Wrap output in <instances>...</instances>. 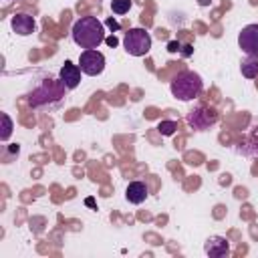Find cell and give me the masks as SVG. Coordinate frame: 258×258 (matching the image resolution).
<instances>
[{
  "instance_id": "cell-10",
  "label": "cell",
  "mask_w": 258,
  "mask_h": 258,
  "mask_svg": "<svg viewBox=\"0 0 258 258\" xmlns=\"http://www.w3.org/2000/svg\"><path fill=\"white\" fill-rule=\"evenodd\" d=\"M204 250L212 258H222V256H226L230 252V246H228V240L226 238H222V236H210L206 240V244H204Z\"/></svg>"
},
{
  "instance_id": "cell-4",
  "label": "cell",
  "mask_w": 258,
  "mask_h": 258,
  "mask_svg": "<svg viewBox=\"0 0 258 258\" xmlns=\"http://www.w3.org/2000/svg\"><path fill=\"white\" fill-rule=\"evenodd\" d=\"M67 87L62 85V83H56V81H50V79H46V81H42V85L30 95V105L32 107H42V105H46V101H50V97L54 99V101H58L60 97H62V91H64Z\"/></svg>"
},
{
  "instance_id": "cell-18",
  "label": "cell",
  "mask_w": 258,
  "mask_h": 258,
  "mask_svg": "<svg viewBox=\"0 0 258 258\" xmlns=\"http://www.w3.org/2000/svg\"><path fill=\"white\" fill-rule=\"evenodd\" d=\"M105 42H107L109 46H117V38H115V36H109V38H105Z\"/></svg>"
},
{
  "instance_id": "cell-12",
  "label": "cell",
  "mask_w": 258,
  "mask_h": 258,
  "mask_svg": "<svg viewBox=\"0 0 258 258\" xmlns=\"http://www.w3.org/2000/svg\"><path fill=\"white\" fill-rule=\"evenodd\" d=\"M242 75L246 79H256L258 77V58L256 56H248L242 62Z\"/></svg>"
},
{
  "instance_id": "cell-14",
  "label": "cell",
  "mask_w": 258,
  "mask_h": 258,
  "mask_svg": "<svg viewBox=\"0 0 258 258\" xmlns=\"http://www.w3.org/2000/svg\"><path fill=\"white\" fill-rule=\"evenodd\" d=\"M0 117H2V133H0V139L2 141H8V137L12 133V121H10V117L6 113H2Z\"/></svg>"
},
{
  "instance_id": "cell-1",
  "label": "cell",
  "mask_w": 258,
  "mask_h": 258,
  "mask_svg": "<svg viewBox=\"0 0 258 258\" xmlns=\"http://www.w3.org/2000/svg\"><path fill=\"white\" fill-rule=\"evenodd\" d=\"M71 36L81 48H99L105 42V26L97 16H83L73 24Z\"/></svg>"
},
{
  "instance_id": "cell-7",
  "label": "cell",
  "mask_w": 258,
  "mask_h": 258,
  "mask_svg": "<svg viewBox=\"0 0 258 258\" xmlns=\"http://www.w3.org/2000/svg\"><path fill=\"white\" fill-rule=\"evenodd\" d=\"M187 121H189V125L194 127V129H208L210 125H214L216 121H218V115L212 111V109H206V107H200V109H196V111H191V115L187 117Z\"/></svg>"
},
{
  "instance_id": "cell-11",
  "label": "cell",
  "mask_w": 258,
  "mask_h": 258,
  "mask_svg": "<svg viewBox=\"0 0 258 258\" xmlns=\"http://www.w3.org/2000/svg\"><path fill=\"white\" fill-rule=\"evenodd\" d=\"M125 198L131 204H143L147 200V185L143 181H131L125 189Z\"/></svg>"
},
{
  "instance_id": "cell-6",
  "label": "cell",
  "mask_w": 258,
  "mask_h": 258,
  "mask_svg": "<svg viewBox=\"0 0 258 258\" xmlns=\"http://www.w3.org/2000/svg\"><path fill=\"white\" fill-rule=\"evenodd\" d=\"M238 46L246 56L258 58V24H248L238 34Z\"/></svg>"
},
{
  "instance_id": "cell-13",
  "label": "cell",
  "mask_w": 258,
  "mask_h": 258,
  "mask_svg": "<svg viewBox=\"0 0 258 258\" xmlns=\"http://www.w3.org/2000/svg\"><path fill=\"white\" fill-rule=\"evenodd\" d=\"M129 8H131V0H113L111 2L113 14H125V12H129Z\"/></svg>"
},
{
  "instance_id": "cell-5",
  "label": "cell",
  "mask_w": 258,
  "mask_h": 258,
  "mask_svg": "<svg viewBox=\"0 0 258 258\" xmlns=\"http://www.w3.org/2000/svg\"><path fill=\"white\" fill-rule=\"evenodd\" d=\"M79 64H81V71L89 77H97L103 73L105 69V56L103 52H99L97 48H85L79 56Z\"/></svg>"
},
{
  "instance_id": "cell-16",
  "label": "cell",
  "mask_w": 258,
  "mask_h": 258,
  "mask_svg": "<svg viewBox=\"0 0 258 258\" xmlns=\"http://www.w3.org/2000/svg\"><path fill=\"white\" fill-rule=\"evenodd\" d=\"M167 50H169V52L179 50V42H169V44H167Z\"/></svg>"
},
{
  "instance_id": "cell-19",
  "label": "cell",
  "mask_w": 258,
  "mask_h": 258,
  "mask_svg": "<svg viewBox=\"0 0 258 258\" xmlns=\"http://www.w3.org/2000/svg\"><path fill=\"white\" fill-rule=\"evenodd\" d=\"M191 52V46H183V54H189Z\"/></svg>"
},
{
  "instance_id": "cell-15",
  "label": "cell",
  "mask_w": 258,
  "mask_h": 258,
  "mask_svg": "<svg viewBox=\"0 0 258 258\" xmlns=\"http://www.w3.org/2000/svg\"><path fill=\"white\" fill-rule=\"evenodd\" d=\"M175 129H177V123H175V121H161V123L157 125V131H159L161 135H173Z\"/></svg>"
},
{
  "instance_id": "cell-2",
  "label": "cell",
  "mask_w": 258,
  "mask_h": 258,
  "mask_svg": "<svg viewBox=\"0 0 258 258\" xmlns=\"http://www.w3.org/2000/svg\"><path fill=\"white\" fill-rule=\"evenodd\" d=\"M169 89H171V95L177 97L179 101H191L202 95L204 85H202L200 75H196L191 71H181L173 77Z\"/></svg>"
},
{
  "instance_id": "cell-8",
  "label": "cell",
  "mask_w": 258,
  "mask_h": 258,
  "mask_svg": "<svg viewBox=\"0 0 258 258\" xmlns=\"http://www.w3.org/2000/svg\"><path fill=\"white\" fill-rule=\"evenodd\" d=\"M10 24H12V30H14L16 34H20V36H28V34H32L34 28H36V20H34L30 14H24V12L14 14L12 20H10Z\"/></svg>"
},
{
  "instance_id": "cell-3",
  "label": "cell",
  "mask_w": 258,
  "mask_h": 258,
  "mask_svg": "<svg viewBox=\"0 0 258 258\" xmlns=\"http://www.w3.org/2000/svg\"><path fill=\"white\" fill-rule=\"evenodd\" d=\"M123 46L131 56H143L151 48V36L145 28H129L123 36Z\"/></svg>"
},
{
  "instance_id": "cell-9",
  "label": "cell",
  "mask_w": 258,
  "mask_h": 258,
  "mask_svg": "<svg viewBox=\"0 0 258 258\" xmlns=\"http://www.w3.org/2000/svg\"><path fill=\"white\" fill-rule=\"evenodd\" d=\"M81 67L73 64L71 60H67L62 67H60V83L67 87V89H77L79 83H81Z\"/></svg>"
},
{
  "instance_id": "cell-17",
  "label": "cell",
  "mask_w": 258,
  "mask_h": 258,
  "mask_svg": "<svg viewBox=\"0 0 258 258\" xmlns=\"http://www.w3.org/2000/svg\"><path fill=\"white\" fill-rule=\"evenodd\" d=\"M107 24H109V26H111L113 30H119V22H115L113 18H109V20H107Z\"/></svg>"
}]
</instances>
